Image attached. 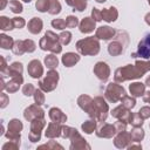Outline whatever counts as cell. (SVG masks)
I'll return each instance as SVG.
<instances>
[{
    "label": "cell",
    "mask_w": 150,
    "mask_h": 150,
    "mask_svg": "<svg viewBox=\"0 0 150 150\" xmlns=\"http://www.w3.org/2000/svg\"><path fill=\"white\" fill-rule=\"evenodd\" d=\"M138 54L142 57H150V34L146 35L138 45Z\"/></svg>",
    "instance_id": "6da1fadb"
}]
</instances>
